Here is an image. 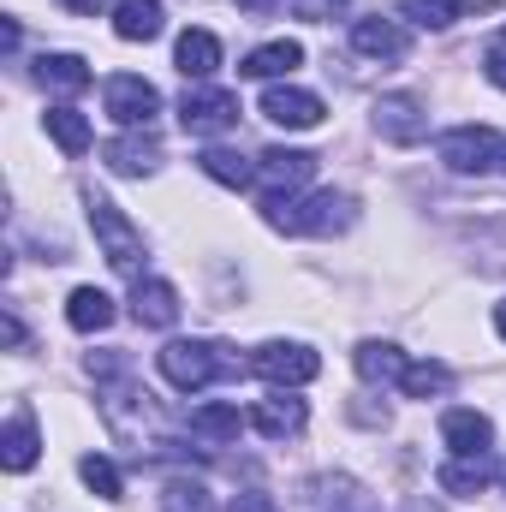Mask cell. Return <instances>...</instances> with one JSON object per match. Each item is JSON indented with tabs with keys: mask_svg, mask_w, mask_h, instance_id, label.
<instances>
[{
	"mask_svg": "<svg viewBox=\"0 0 506 512\" xmlns=\"http://www.w3.org/2000/svg\"><path fill=\"white\" fill-rule=\"evenodd\" d=\"M268 227L280 233H304V239H334L358 221V203L346 191H316V197H262Z\"/></svg>",
	"mask_w": 506,
	"mask_h": 512,
	"instance_id": "cell-1",
	"label": "cell"
},
{
	"mask_svg": "<svg viewBox=\"0 0 506 512\" xmlns=\"http://www.w3.org/2000/svg\"><path fill=\"white\" fill-rule=\"evenodd\" d=\"M155 364H161V376L179 387V393H203V387L221 382V376H239V358H227L215 340H167L155 352Z\"/></svg>",
	"mask_w": 506,
	"mask_h": 512,
	"instance_id": "cell-2",
	"label": "cell"
},
{
	"mask_svg": "<svg viewBox=\"0 0 506 512\" xmlns=\"http://www.w3.org/2000/svg\"><path fill=\"white\" fill-rule=\"evenodd\" d=\"M84 203H90V227H96V239H102L108 268L126 274V280H143V233L120 215V203H108L102 191H84Z\"/></svg>",
	"mask_w": 506,
	"mask_h": 512,
	"instance_id": "cell-3",
	"label": "cell"
},
{
	"mask_svg": "<svg viewBox=\"0 0 506 512\" xmlns=\"http://www.w3.org/2000/svg\"><path fill=\"white\" fill-rule=\"evenodd\" d=\"M251 370L274 387H304V382L322 376V358L310 346H298V340H268V346H256Z\"/></svg>",
	"mask_w": 506,
	"mask_h": 512,
	"instance_id": "cell-4",
	"label": "cell"
},
{
	"mask_svg": "<svg viewBox=\"0 0 506 512\" xmlns=\"http://www.w3.org/2000/svg\"><path fill=\"white\" fill-rule=\"evenodd\" d=\"M102 102H108V114H114L126 131H149L155 114H161V90H155L149 78H137V72L108 78V84H102Z\"/></svg>",
	"mask_w": 506,
	"mask_h": 512,
	"instance_id": "cell-5",
	"label": "cell"
},
{
	"mask_svg": "<svg viewBox=\"0 0 506 512\" xmlns=\"http://www.w3.org/2000/svg\"><path fill=\"white\" fill-rule=\"evenodd\" d=\"M179 126L191 131V137H215V131L239 126V96L233 90H185Z\"/></svg>",
	"mask_w": 506,
	"mask_h": 512,
	"instance_id": "cell-6",
	"label": "cell"
},
{
	"mask_svg": "<svg viewBox=\"0 0 506 512\" xmlns=\"http://www.w3.org/2000/svg\"><path fill=\"white\" fill-rule=\"evenodd\" d=\"M495 131L489 126H453L441 137V161L453 167V173H489L495 167Z\"/></svg>",
	"mask_w": 506,
	"mask_h": 512,
	"instance_id": "cell-7",
	"label": "cell"
},
{
	"mask_svg": "<svg viewBox=\"0 0 506 512\" xmlns=\"http://www.w3.org/2000/svg\"><path fill=\"white\" fill-rule=\"evenodd\" d=\"M256 179L268 185V197H292L298 185H310L316 179V155L310 149H262V161H256Z\"/></svg>",
	"mask_w": 506,
	"mask_h": 512,
	"instance_id": "cell-8",
	"label": "cell"
},
{
	"mask_svg": "<svg viewBox=\"0 0 506 512\" xmlns=\"http://www.w3.org/2000/svg\"><path fill=\"white\" fill-rule=\"evenodd\" d=\"M376 131L387 137V143H423L429 137V114L417 108V96H381L376 102Z\"/></svg>",
	"mask_w": 506,
	"mask_h": 512,
	"instance_id": "cell-9",
	"label": "cell"
},
{
	"mask_svg": "<svg viewBox=\"0 0 506 512\" xmlns=\"http://www.w3.org/2000/svg\"><path fill=\"white\" fill-rule=\"evenodd\" d=\"M262 114H268L274 126H286V131H316V126H322V96L274 84V90L262 96Z\"/></svg>",
	"mask_w": 506,
	"mask_h": 512,
	"instance_id": "cell-10",
	"label": "cell"
},
{
	"mask_svg": "<svg viewBox=\"0 0 506 512\" xmlns=\"http://www.w3.org/2000/svg\"><path fill=\"white\" fill-rule=\"evenodd\" d=\"M352 48L358 54H370V60H405L411 54V36H405V24H393V18H358L352 24Z\"/></svg>",
	"mask_w": 506,
	"mask_h": 512,
	"instance_id": "cell-11",
	"label": "cell"
},
{
	"mask_svg": "<svg viewBox=\"0 0 506 512\" xmlns=\"http://www.w3.org/2000/svg\"><path fill=\"white\" fill-rule=\"evenodd\" d=\"M102 155H108V167H114L120 179H143V173L161 167V143H155V131H126V137H114Z\"/></svg>",
	"mask_w": 506,
	"mask_h": 512,
	"instance_id": "cell-12",
	"label": "cell"
},
{
	"mask_svg": "<svg viewBox=\"0 0 506 512\" xmlns=\"http://www.w3.org/2000/svg\"><path fill=\"white\" fill-rule=\"evenodd\" d=\"M304 423H310V411H304L298 393H274V399H262V405L251 411V429L268 435V441H286V435H298Z\"/></svg>",
	"mask_w": 506,
	"mask_h": 512,
	"instance_id": "cell-13",
	"label": "cell"
},
{
	"mask_svg": "<svg viewBox=\"0 0 506 512\" xmlns=\"http://www.w3.org/2000/svg\"><path fill=\"white\" fill-rule=\"evenodd\" d=\"M441 435H447V447H453L459 459H477V453L495 447V423H489L483 411H447V417H441Z\"/></svg>",
	"mask_w": 506,
	"mask_h": 512,
	"instance_id": "cell-14",
	"label": "cell"
},
{
	"mask_svg": "<svg viewBox=\"0 0 506 512\" xmlns=\"http://www.w3.org/2000/svg\"><path fill=\"white\" fill-rule=\"evenodd\" d=\"M131 316H137L143 328H173V322H179V292H173L167 280H137V286H131Z\"/></svg>",
	"mask_w": 506,
	"mask_h": 512,
	"instance_id": "cell-15",
	"label": "cell"
},
{
	"mask_svg": "<svg viewBox=\"0 0 506 512\" xmlns=\"http://www.w3.org/2000/svg\"><path fill=\"white\" fill-rule=\"evenodd\" d=\"M161 30H167L161 0H120V6H114V36H120V42H155Z\"/></svg>",
	"mask_w": 506,
	"mask_h": 512,
	"instance_id": "cell-16",
	"label": "cell"
},
{
	"mask_svg": "<svg viewBox=\"0 0 506 512\" xmlns=\"http://www.w3.org/2000/svg\"><path fill=\"white\" fill-rule=\"evenodd\" d=\"M36 453H42V441H36V417L18 405L12 423H6V435H0V465H6V471H30Z\"/></svg>",
	"mask_w": 506,
	"mask_h": 512,
	"instance_id": "cell-17",
	"label": "cell"
},
{
	"mask_svg": "<svg viewBox=\"0 0 506 512\" xmlns=\"http://www.w3.org/2000/svg\"><path fill=\"white\" fill-rule=\"evenodd\" d=\"M173 60H179V72L185 78H215V66H221V42L209 36V30H185L179 36V48H173Z\"/></svg>",
	"mask_w": 506,
	"mask_h": 512,
	"instance_id": "cell-18",
	"label": "cell"
},
{
	"mask_svg": "<svg viewBox=\"0 0 506 512\" xmlns=\"http://www.w3.org/2000/svg\"><path fill=\"white\" fill-rule=\"evenodd\" d=\"M36 84L60 90V96H78V90H90V66L78 54H42L36 60Z\"/></svg>",
	"mask_w": 506,
	"mask_h": 512,
	"instance_id": "cell-19",
	"label": "cell"
},
{
	"mask_svg": "<svg viewBox=\"0 0 506 512\" xmlns=\"http://www.w3.org/2000/svg\"><path fill=\"white\" fill-rule=\"evenodd\" d=\"M298 66H304V48L280 36V42H262V48H251L239 72H245V78H280V72H298Z\"/></svg>",
	"mask_w": 506,
	"mask_h": 512,
	"instance_id": "cell-20",
	"label": "cell"
},
{
	"mask_svg": "<svg viewBox=\"0 0 506 512\" xmlns=\"http://www.w3.org/2000/svg\"><path fill=\"white\" fill-rule=\"evenodd\" d=\"M66 322H72L78 334H102V328L114 322V298L96 292V286H78V292L66 298Z\"/></svg>",
	"mask_w": 506,
	"mask_h": 512,
	"instance_id": "cell-21",
	"label": "cell"
},
{
	"mask_svg": "<svg viewBox=\"0 0 506 512\" xmlns=\"http://www.w3.org/2000/svg\"><path fill=\"white\" fill-rule=\"evenodd\" d=\"M489 477H495L489 453H477V459H459V453H453V459L441 465V477H435V483H441L447 495H483V489H489Z\"/></svg>",
	"mask_w": 506,
	"mask_h": 512,
	"instance_id": "cell-22",
	"label": "cell"
},
{
	"mask_svg": "<svg viewBox=\"0 0 506 512\" xmlns=\"http://www.w3.org/2000/svg\"><path fill=\"white\" fill-rule=\"evenodd\" d=\"M352 364H358V376H364V382H381V387L405 376V352H399V346H387V340H364V346L352 352Z\"/></svg>",
	"mask_w": 506,
	"mask_h": 512,
	"instance_id": "cell-23",
	"label": "cell"
},
{
	"mask_svg": "<svg viewBox=\"0 0 506 512\" xmlns=\"http://www.w3.org/2000/svg\"><path fill=\"white\" fill-rule=\"evenodd\" d=\"M251 417H239V405H197L191 411V435H209V441H239Z\"/></svg>",
	"mask_w": 506,
	"mask_h": 512,
	"instance_id": "cell-24",
	"label": "cell"
},
{
	"mask_svg": "<svg viewBox=\"0 0 506 512\" xmlns=\"http://www.w3.org/2000/svg\"><path fill=\"white\" fill-rule=\"evenodd\" d=\"M48 137H54V143L78 161V155L90 149V120H84L78 108H48Z\"/></svg>",
	"mask_w": 506,
	"mask_h": 512,
	"instance_id": "cell-25",
	"label": "cell"
},
{
	"mask_svg": "<svg viewBox=\"0 0 506 512\" xmlns=\"http://www.w3.org/2000/svg\"><path fill=\"white\" fill-rule=\"evenodd\" d=\"M197 167H203L215 185H233V191L256 179V167L245 161V155H233V149H203V155H197Z\"/></svg>",
	"mask_w": 506,
	"mask_h": 512,
	"instance_id": "cell-26",
	"label": "cell"
},
{
	"mask_svg": "<svg viewBox=\"0 0 506 512\" xmlns=\"http://www.w3.org/2000/svg\"><path fill=\"white\" fill-rule=\"evenodd\" d=\"M399 387H405V399H435V393H447V387H453V376H447L441 364H405Z\"/></svg>",
	"mask_w": 506,
	"mask_h": 512,
	"instance_id": "cell-27",
	"label": "cell"
},
{
	"mask_svg": "<svg viewBox=\"0 0 506 512\" xmlns=\"http://www.w3.org/2000/svg\"><path fill=\"white\" fill-rule=\"evenodd\" d=\"M399 12H405L411 24H423V30H447L465 6H459V0H399Z\"/></svg>",
	"mask_w": 506,
	"mask_h": 512,
	"instance_id": "cell-28",
	"label": "cell"
},
{
	"mask_svg": "<svg viewBox=\"0 0 506 512\" xmlns=\"http://www.w3.org/2000/svg\"><path fill=\"white\" fill-rule=\"evenodd\" d=\"M78 477H84L102 501H120V471H114L102 453H84V459H78Z\"/></svg>",
	"mask_w": 506,
	"mask_h": 512,
	"instance_id": "cell-29",
	"label": "cell"
},
{
	"mask_svg": "<svg viewBox=\"0 0 506 512\" xmlns=\"http://www.w3.org/2000/svg\"><path fill=\"white\" fill-rule=\"evenodd\" d=\"M161 512H209V489L203 483H167V495H161Z\"/></svg>",
	"mask_w": 506,
	"mask_h": 512,
	"instance_id": "cell-30",
	"label": "cell"
},
{
	"mask_svg": "<svg viewBox=\"0 0 506 512\" xmlns=\"http://www.w3.org/2000/svg\"><path fill=\"white\" fill-rule=\"evenodd\" d=\"M227 512H280L274 507V495H256V489H245V495H233V507Z\"/></svg>",
	"mask_w": 506,
	"mask_h": 512,
	"instance_id": "cell-31",
	"label": "cell"
},
{
	"mask_svg": "<svg viewBox=\"0 0 506 512\" xmlns=\"http://www.w3.org/2000/svg\"><path fill=\"white\" fill-rule=\"evenodd\" d=\"M340 6H346V0H298V12H304V18H334Z\"/></svg>",
	"mask_w": 506,
	"mask_h": 512,
	"instance_id": "cell-32",
	"label": "cell"
},
{
	"mask_svg": "<svg viewBox=\"0 0 506 512\" xmlns=\"http://www.w3.org/2000/svg\"><path fill=\"white\" fill-rule=\"evenodd\" d=\"M60 6L78 12V18H96V12H102V0H60Z\"/></svg>",
	"mask_w": 506,
	"mask_h": 512,
	"instance_id": "cell-33",
	"label": "cell"
},
{
	"mask_svg": "<svg viewBox=\"0 0 506 512\" xmlns=\"http://www.w3.org/2000/svg\"><path fill=\"white\" fill-rule=\"evenodd\" d=\"M6 346H24V322H18L12 310H6Z\"/></svg>",
	"mask_w": 506,
	"mask_h": 512,
	"instance_id": "cell-34",
	"label": "cell"
},
{
	"mask_svg": "<svg viewBox=\"0 0 506 512\" xmlns=\"http://www.w3.org/2000/svg\"><path fill=\"white\" fill-rule=\"evenodd\" d=\"M239 6H245V12H274L280 0H239Z\"/></svg>",
	"mask_w": 506,
	"mask_h": 512,
	"instance_id": "cell-35",
	"label": "cell"
},
{
	"mask_svg": "<svg viewBox=\"0 0 506 512\" xmlns=\"http://www.w3.org/2000/svg\"><path fill=\"white\" fill-rule=\"evenodd\" d=\"M495 328H501V340H506V298L495 304Z\"/></svg>",
	"mask_w": 506,
	"mask_h": 512,
	"instance_id": "cell-36",
	"label": "cell"
},
{
	"mask_svg": "<svg viewBox=\"0 0 506 512\" xmlns=\"http://www.w3.org/2000/svg\"><path fill=\"white\" fill-rule=\"evenodd\" d=\"M489 54H506V30H501V36H495V48H489Z\"/></svg>",
	"mask_w": 506,
	"mask_h": 512,
	"instance_id": "cell-37",
	"label": "cell"
},
{
	"mask_svg": "<svg viewBox=\"0 0 506 512\" xmlns=\"http://www.w3.org/2000/svg\"><path fill=\"white\" fill-rule=\"evenodd\" d=\"M501 477H506V465H501Z\"/></svg>",
	"mask_w": 506,
	"mask_h": 512,
	"instance_id": "cell-38",
	"label": "cell"
},
{
	"mask_svg": "<svg viewBox=\"0 0 506 512\" xmlns=\"http://www.w3.org/2000/svg\"><path fill=\"white\" fill-rule=\"evenodd\" d=\"M501 155H506V143H501Z\"/></svg>",
	"mask_w": 506,
	"mask_h": 512,
	"instance_id": "cell-39",
	"label": "cell"
}]
</instances>
